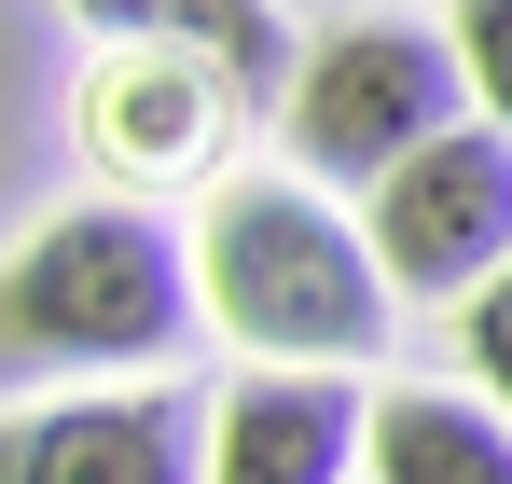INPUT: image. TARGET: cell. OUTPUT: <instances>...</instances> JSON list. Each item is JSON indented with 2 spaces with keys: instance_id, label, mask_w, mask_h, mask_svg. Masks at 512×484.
<instances>
[{
  "instance_id": "7a4b0ae2",
  "label": "cell",
  "mask_w": 512,
  "mask_h": 484,
  "mask_svg": "<svg viewBox=\"0 0 512 484\" xmlns=\"http://www.w3.org/2000/svg\"><path fill=\"white\" fill-rule=\"evenodd\" d=\"M180 332H194V249L153 208H56L28 249H0V374H153Z\"/></svg>"
},
{
  "instance_id": "8992f818",
  "label": "cell",
  "mask_w": 512,
  "mask_h": 484,
  "mask_svg": "<svg viewBox=\"0 0 512 484\" xmlns=\"http://www.w3.org/2000/svg\"><path fill=\"white\" fill-rule=\"evenodd\" d=\"M374 402L346 374H277L250 360L222 402H208V484H360Z\"/></svg>"
},
{
  "instance_id": "8fae6325",
  "label": "cell",
  "mask_w": 512,
  "mask_h": 484,
  "mask_svg": "<svg viewBox=\"0 0 512 484\" xmlns=\"http://www.w3.org/2000/svg\"><path fill=\"white\" fill-rule=\"evenodd\" d=\"M457 360H471V388L512 415V277H485V291L457 305Z\"/></svg>"
},
{
  "instance_id": "ba28073f",
  "label": "cell",
  "mask_w": 512,
  "mask_h": 484,
  "mask_svg": "<svg viewBox=\"0 0 512 484\" xmlns=\"http://www.w3.org/2000/svg\"><path fill=\"white\" fill-rule=\"evenodd\" d=\"M360 484H512V415L485 388H374Z\"/></svg>"
},
{
  "instance_id": "5b68a950",
  "label": "cell",
  "mask_w": 512,
  "mask_h": 484,
  "mask_svg": "<svg viewBox=\"0 0 512 484\" xmlns=\"http://www.w3.org/2000/svg\"><path fill=\"white\" fill-rule=\"evenodd\" d=\"M0 484H208V415L180 388H56L0 415Z\"/></svg>"
},
{
  "instance_id": "52a82bcc",
  "label": "cell",
  "mask_w": 512,
  "mask_h": 484,
  "mask_svg": "<svg viewBox=\"0 0 512 484\" xmlns=\"http://www.w3.org/2000/svg\"><path fill=\"white\" fill-rule=\"evenodd\" d=\"M222 125H236V83L194 56H153V42H111V70L84 83V153L111 180H180L222 153Z\"/></svg>"
},
{
  "instance_id": "30bf717a",
  "label": "cell",
  "mask_w": 512,
  "mask_h": 484,
  "mask_svg": "<svg viewBox=\"0 0 512 484\" xmlns=\"http://www.w3.org/2000/svg\"><path fill=\"white\" fill-rule=\"evenodd\" d=\"M443 42H457V70H471V111L512 125V0H443Z\"/></svg>"
},
{
  "instance_id": "6da1fadb",
  "label": "cell",
  "mask_w": 512,
  "mask_h": 484,
  "mask_svg": "<svg viewBox=\"0 0 512 484\" xmlns=\"http://www.w3.org/2000/svg\"><path fill=\"white\" fill-rule=\"evenodd\" d=\"M194 291L277 374H360L388 346V305H402L374 236L346 208H319L305 180H222L194 222Z\"/></svg>"
},
{
  "instance_id": "3957f363",
  "label": "cell",
  "mask_w": 512,
  "mask_h": 484,
  "mask_svg": "<svg viewBox=\"0 0 512 484\" xmlns=\"http://www.w3.org/2000/svg\"><path fill=\"white\" fill-rule=\"evenodd\" d=\"M277 125H291V166H305V180L374 194L388 166H416L429 139L471 125V70H457L443 28L360 14V28H319V42H305V70H291V97H277Z\"/></svg>"
},
{
  "instance_id": "277c9868",
  "label": "cell",
  "mask_w": 512,
  "mask_h": 484,
  "mask_svg": "<svg viewBox=\"0 0 512 484\" xmlns=\"http://www.w3.org/2000/svg\"><path fill=\"white\" fill-rule=\"evenodd\" d=\"M360 236L388 263V291H416V305H471L485 277H512V125L471 111L457 139L388 166L360 194Z\"/></svg>"
},
{
  "instance_id": "9c48e42d",
  "label": "cell",
  "mask_w": 512,
  "mask_h": 484,
  "mask_svg": "<svg viewBox=\"0 0 512 484\" xmlns=\"http://www.w3.org/2000/svg\"><path fill=\"white\" fill-rule=\"evenodd\" d=\"M97 42H153V56H194V70H222L236 97H291V28H277V0H70Z\"/></svg>"
}]
</instances>
